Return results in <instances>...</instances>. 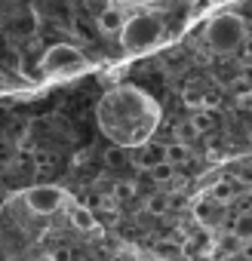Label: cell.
Wrapping results in <instances>:
<instances>
[{
  "mask_svg": "<svg viewBox=\"0 0 252 261\" xmlns=\"http://www.w3.org/2000/svg\"><path fill=\"white\" fill-rule=\"evenodd\" d=\"M105 157H108V166H111V169H117V166H123V163H126V154H123L120 148H111Z\"/></svg>",
  "mask_w": 252,
  "mask_h": 261,
  "instance_id": "5bb4252c",
  "label": "cell"
},
{
  "mask_svg": "<svg viewBox=\"0 0 252 261\" xmlns=\"http://www.w3.org/2000/svg\"><path fill=\"white\" fill-rule=\"evenodd\" d=\"M169 209V200L163 197V194H154V197H148V212L151 215H163Z\"/></svg>",
  "mask_w": 252,
  "mask_h": 261,
  "instance_id": "8fae6325",
  "label": "cell"
},
{
  "mask_svg": "<svg viewBox=\"0 0 252 261\" xmlns=\"http://www.w3.org/2000/svg\"><path fill=\"white\" fill-rule=\"evenodd\" d=\"M212 114L209 111H203V108H197V114H194V120H191V129H197V133H209L212 129Z\"/></svg>",
  "mask_w": 252,
  "mask_h": 261,
  "instance_id": "9c48e42d",
  "label": "cell"
},
{
  "mask_svg": "<svg viewBox=\"0 0 252 261\" xmlns=\"http://www.w3.org/2000/svg\"><path fill=\"white\" fill-rule=\"evenodd\" d=\"M157 160H163V148H148V154H145V160H139V166L148 169V166L157 163Z\"/></svg>",
  "mask_w": 252,
  "mask_h": 261,
  "instance_id": "4fadbf2b",
  "label": "cell"
},
{
  "mask_svg": "<svg viewBox=\"0 0 252 261\" xmlns=\"http://www.w3.org/2000/svg\"><path fill=\"white\" fill-rule=\"evenodd\" d=\"M243 37H246V25H243V19L234 16V13L215 16V19L209 22V28H206V40H209V46H212L215 53H234V49L243 43Z\"/></svg>",
  "mask_w": 252,
  "mask_h": 261,
  "instance_id": "7a4b0ae2",
  "label": "cell"
},
{
  "mask_svg": "<svg viewBox=\"0 0 252 261\" xmlns=\"http://www.w3.org/2000/svg\"><path fill=\"white\" fill-rule=\"evenodd\" d=\"M148 169H151V178H154V181H160V185H163V181H166V178H169V175L175 172L169 160H157V163H151Z\"/></svg>",
  "mask_w": 252,
  "mask_h": 261,
  "instance_id": "ba28073f",
  "label": "cell"
},
{
  "mask_svg": "<svg viewBox=\"0 0 252 261\" xmlns=\"http://www.w3.org/2000/svg\"><path fill=\"white\" fill-rule=\"evenodd\" d=\"M182 252H185V258H197V252H200V246H197V240H188V243L182 246Z\"/></svg>",
  "mask_w": 252,
  "mask_h": 261,
  "instance_id": "2e32d148",
  "label": "cell"
},
{
  "mask_svg": "<svg viewBox=\"0 0 252 261\" xmlns=\"http://www.w3.org/2000/svg\"><path fill=\"white\" fill-rule=\"evenodd\" d=\"M83 65V53L80 49H74V46H68V43H59V46H49L46 53H43V59H40V71L43 74H71L74 68H80Z\"/></svg>",
  "mask_w": 252,
  "mask_h": 261,
  "instance_id": "3957f363",
  "label": "cell"
},
{
  "mask_svg": "<svg viewBox=\"0 0 252 261\" xmlns=\"http://www.w3.org/2000/svg\"><path fill=\"white\" fill-rule=\"evenodd\" d=\"M194 212H197V218H200L203 224H209V221H212V206H209V203H200Z\"/></svg>",
  "mask_w": 252,
  "mask_h": 261,
  "instance_id": "9a60e30c",
  "label": "cell"
},
{
  "mask_svg": "<svg viewBox=\"0 0 252 261\" xmlns=\"http://www.w3.org/2000/svg\"><path fill=\"white\" fill-rule=\"evenodd\" d=\"M120 25H123V10H117V7H111V4H105V7L98 10V28H102L105 34H117V31H120Z\"/></svg>",
  "mask_w": 252,
  "mask_h": 261,
  "instance_id": "5b68a950",
  "label": "cell"
},
{
  "mask_svg": "<svg viewBox=\"0 0 252 261\" xmlns=\"http://www.w3.org/2000/svg\"><path fill=\"white\" fill-rule=\"evenodd\" d=\"M185 105H188V108H203V92L194 89V86H188V89H185Z\"/></svg>",
  "mask_w": 252,
  "mask_h": 261,
  "instance_id": "7c38bea8",
  "label": "cell"
},
{
  "mask_svg": "<svg viewBox=\"0 0 252 261\" xmlns=\"http://www.w3.org/2000/svg\"><path fill=\"white\" fill-rule=\"evenodd\" d=\"M163 160H169V163H185V160H188V145H166V148H163Z\"/></svg>",
  "mask_w": 252,
  "mask_h": 261,
  "instance_id": "30bf717a",
  "label": "cell"
},
{
  "mask_svg": "<svg viewBox=\"0 0 252 261\" xmlns=\"http://www.w3.org/2000/svg\"><path fill=\"white\" fill-rule=\"evenodd\" d=\"M123 4H133V7H145V4H151V0H123Z\"/></svg>",
  "mask_w": 252,
  "mask_h": 261,
  "instance_id": "d6986e66",
  "label": "cell"
},
{
  "mask_svg": "<svg viewBox=\"0 0 252 261\" xmlns=\"http://www.w3.org/2000/svg\"><path fill=\"white\" fill-rule=\"evenodd\" d=\"M163 34V22L157 16H133V19H123L120 25V40L130 53H145L148 46H154Z\"/></svg>",
  "mask_w": 252,
  "mask_h": 261,
  "instance_id": "6da1fadb",
  "label": "cell"
},
{
  "mask_svg": "<svg viewBox=\"0 0 252 261\" xmlns=\"http://www.w3.org/2000/svg\"><path fill=\"white\" fill-rule=\"evenodd\" d=\"M25 203L31 212L37 215H53L62 203H65V191L62 188H53V185H37L25 194Z\"/></svg>",
  "mask_w": 252,
  "mask_h": 261,
  "instance_id": "277c9868",
  "label": "cell"
},
{
  "mask_svg": "<svg viewBox=\"0 0 252 261\" xmlns=\"http://www.w3.org/2000/svg\"><path fill=\"white\" fill-rule=\"evenodd\" d=\"M102 209H117V200L114 197H102Z\"/></svg>",
  "mask_w": 252,
  "mask_h": 261,
  "instance_id": "ac0fdd59",
  "label": "cell"
},
{
  "mask_svg": "<svg viewBox=\"0 0 252 261\" xmlns=\"http://www.w3.org/2000/svg\"><path fill=\"white\" fill-rule=\"evenodd\" d=\"M133 191H136V188L126 181V185H117V191H114V194H117V197H133Z\"/></svg>",
  "mask_w": 252,
  "mask_h": 261,
  "instance_id": "e0dca14e",
  "label": "cell"
},
{
  "mask_svg": "<svg viewBox=\"0 0 252 261\" xmlns=\"http://www.w3.org/2000/svg\"><path fill=\"white\" fill-rule=\"evenodd\" d=\"M89 4H92V7H98V10H102V7H105V4H108V0H89Z\"/></svg>",
  "mask_w": 252,
  "mask_h": 261,
  "instance_id": "ffe728a7",
  "label": "cell"
},
{
  "mask_svg": "<svg viewBox=\"0 0 252 261\" xmlns=\"http://www.w3.org/2000/svg\"><path fill=\"white\" fill-rule=\"evenodd\" d=\"M237 191H240V188H237V181H234V178H224V181H218V185L212 188V197L224 206V203H231V200L237 197Z\"/></svg>",
  "mask_w": 252,
  "mask_h": 261,
  "instance_id": "52a82bcc",
  "label": "cell"
},
{
  "mask_svg": "<svg viewBox=\"0 0 252 261\" xmlns=\"http://www.w3.org/2000/svg\"><path fill=\"white\" fill-rule=\"evenodd\" d=\"M71 224L77 230H95V215L89 212V206H74L71 209Z\"/></svg>",
  "mask_w": 252,
  "mask_h": 261,
  "instance_id": "8992f818",
  "label": "cell"
}]
</instances>
